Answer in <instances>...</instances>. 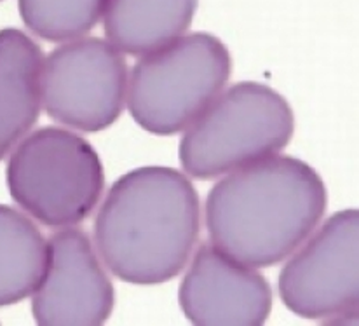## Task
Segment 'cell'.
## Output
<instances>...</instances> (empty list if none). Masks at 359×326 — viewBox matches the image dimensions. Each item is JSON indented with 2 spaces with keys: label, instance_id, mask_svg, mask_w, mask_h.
I'll return each mask as SVG.
<instances>
[{
  "label": "cell",
  "instance_id": "obj_5",
  "mask_svg": "<svg viewBox=\"0 0 359 326\" xmlns=\"http://www.w3.org/2000/svg\"><path fill=\"white\" fill-rule=\"evenodd\" d=\"M6 180L18 206L53 229L84 222L105 187L102 159L91 143L56 126L41 128L18 143Z\"/></svg>",
  "mask_w": 359,
  "mask_h": 326
},
{
  "label": "cell",
  "instance_id": "obj_8",
  "mask_svg": "<svg viewBox=\"0 0 359 326\" xmlns=\"http://www.w3.org/2000/svg\"><path fill=\"white\" fill-rule=\"evenodd\" d=\"M46 264L32 293V316L41 326H98L116 304L112 281L89 236L63 227L46 241Z\"/></svg>",
  "mask_w": 359,
  "mask_h": 326
},
{
  "label": "cell",
  "instance_id": "obj_13",
  "mask_svg": "<svg viewBox=\"0 0 359 326\" xmlns=\"http://www.w3.org/2000/svg\"><path fill=\"white\" fill-rule=\"evenodd\" d=\"M105 0H18L28 30L48 42H67L89 34L102 18Z\"/></svg>",
  "mask_w": 359,
  "mask_h": 326
},
{
  "label": "cell",
  "instance_id": "obj_1",
  "mask_svg": "<svg viewBox=\"0 0 359 326\" xmlns=\"http://www.w3.org/2000/svg\"><path fill=\"white\" fill-rule=\"evenodd\" d=\"M326 201V185L314 168L274 154L213 185L206 199L210 241L248 267H272L312 234Z\"/></svg>",
  "mask_w": 359,
  "mask_h": 326
},
{
  "label": "cell",
  "instance_id": "obj_10",
  "mask_svg": "<svg viewBox=\"0 0 359 326\" xmlns=\"http://www.w3.org/2000/svg\"><path fill=\"white\" fill-rule=\"evenodd\" d=\"M42 49L18 28L0 30V161L39 121Z\"/></svg>",
  "mask_w": 359,
  "mask_h": 326
},
{
  "label": "cell",
  "instance_id": "obj_3",
  "mask_svg": "<svg viewBox=\"0 0 359 326\" xmlns=\"http://www.w3.org/2000/svg\"><path fill=\"white\" fill-rule=\"evenodd\" d=\"M295 131V114L269 86L238 82L222 91L180 140V163L189 177L213 180L279 154Z\"/></svg>",
  "mask_w": 359,
  "mask_h": 326
},
{
  "label": "cell",
  "instance_id": "obj_12",
  "mask_svg": "<svg viewBox=\"0 0 359 326\" xmlns=\"http://www.w3.org/2000/svg\"><path fill=\"white\" fill-rule=\"evenodd\" d=\"M46 250L44 236L32 218L0 204V307L34 293L44 271Z\"/></svg>",
  "mask_w": 359,
  "mask_h": 326
},
{
  "label": "cell",
  "instance_id": "obj_2",
  "mask_svg": "<svg viewBox=\"0 0 359 326\" xmlns=\"http://www.w3.org/2000/svg\"><path fill=\"white\" fill-rule=\"evenodd\" d=\"M201 204L178 170L143 166L110 187L95 220L98 255L131 285H163L177 278L196 250Z\"/></svg>",
  "mask_w": 359,
  "mask_h": 326
},
{
  "label": "cell",
  "instance_id": "obj_4",
  "mask_svg": "<svg viewBox=\"0 0 359 326\" xmlns=\"http://www.w3.org/2000/svg\"><path fill=\"white\" fill-rule=\"evenodd\" d=\"M232 70L227 46L215 35H182L140 56L128 81L131 117L159 136L185 131L224 91Z\"/></svg>",
  "mask_w": 359,
  "mask_h": 326
},
{
  "label": "cell",
  "instance_id": "obj_11",
  "mask_svg": "<svg viewBox=\"0 0 359 326\" xmlns=\"http://www.w3.org/2000/svg\"><path fill=\"white\" fill-rule=\"evenodd\" d=\"M199 0H105L107 41L129 56H143L185 35Z\"/></svg>",
  "mask_w": 359,
  "mask_h": 326
},
{
  "label": "cell",
  "instance_id": "obj_6",
  "mask_svg": "<svg viewBox=\"0 0 359 326\" xmlns=\"http://www.w3.org/2000/svg\"><path fill=\"white\" fill-rule=\"evenodd\" d=\"M285 306L305 320L351 325L359 299L358 210L333 213L290 255L279 274Z\"/></svg>",
  "mask_w": 359,
  "mask_h": 326
},
{
  "label": "cell",
  "instance_id": "obj_9",
  "mask_svg": "<svg viewBox=\"0 0 359 326\" xmlns=\"http://www.w3.org/2000/svg\"><path fill=\"white\" fill-rule=\"evenodd\" d=\"M182 313L197 326H260L272 309V290L253 267L203 245L178 290Z\"/></svg>",
  "mask_w": 359,
  "mask_h": 326
},
{
  "label": "cell",
  "instance_id": "obj_7",
  "mask_svg": "<svg viewBox=\"0 0 359 326\" xmlns=\"http://www.w3.org/2000/svg\"><path fill=\"white\" fill-rule=\"evenodd\" d=\"M128 81V63L109 41L72 39L42 58V107L72 130L103 131L121 117Z\"/></svg>",
  "mask_w": 359,
  "mask_h": 326
}]
</instances>
